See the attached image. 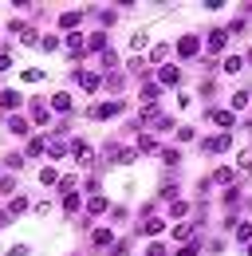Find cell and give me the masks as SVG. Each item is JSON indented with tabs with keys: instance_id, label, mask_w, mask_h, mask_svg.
Masks as SVG:
<instances>
[{
	"instance_id": "26",
	"label": "cell",
	"mask_w": 252,
	"mask_h": 256,
	"mask_svg": "<svg viewBox=\"0 0 252 256\" xmlns=\"http://www.w3.org/2000/svg\"><path fill=\"white\" fill-rule=\"evenodd\" d=\"M48 150H52V158H63V150H67V142H60V138H52V142H48Z\"/></svg>"
},
{
	"instance_id": "38",
	"label": "cell",
	"mask_w": 252,
	"mask_h": 256,
	"mask_svg": "<svg viewBox=\"0 0 252 256\" xmlns=\"http://www.w3.org/2000/svg\"><path fill=\"white\" fill-rule=\"evenodd\" d=\"M236 236H240V240L248 244V240H252V224H240V228H236Z\"/></svg>"
},
{
	"instance_id": "29",
	"label": "cell",
	"mask_w": 252,
	"mask_h": 256,
	"mask_svg": "<svg viewBox=\"0 0 252 256\" xmlns=\"http://www.w3.org/2000/svg\"><path fill=\"white\" fill-rule=\"evenodd\" d=\"M197 248H201V244H197V240H189V244H182L174 256H197Z\"/></svg>"
},
{
	"instance_id": "1",
	"label": "cell",
	"mask_w": 252,
	"mask_h": 256,
	"mask_svg": "<svg viewBox=\"0 0 252 256\" xmlns=\"http://www.w3.org/2000/svg\"><path fill=\"white\" fill-rule=\"evenodd\" d=\"M122 110H126V102L114 98V102H98V106H91L87 114H91V118H114V114H122Z\"/></svg>"
},
{
	"instance_id": "16",
	"label": "cell",
	"mask_w": 252,
	"mask_h": 256,
	"mask_svg": "<svg viewBox=\"0 0 252 256\" xmlns=\"http://www.w3.org/2000/svg\"><path fill=\"white\" fill-rule=\"evenodd\" d=\"M40 182H44V186H56V182H60V170H56V166H44V170H40Z\"/></svg>"
},
{
	"instance_id": "31",
	"label": "cell",
	"mask_w": 252,
	"mask_h": 256,
	"mask_svg": "<svg viewBox=\"0 0 252 256\" xmlns=\"http://www.w3.org/2000/svg\"><path fill=\"white\" fill-rule=\"evenodd\" d=\"M170 213H174V217H186L189 205H186V201H174V205H170Z\"/></svg>"
},
{
	"instance_id": "41",
	"label": "cell",
	"mask_w": 252,
	"mask_h": 256,
	"mask_svg": "<svg viewBox=\"0 0 252 256\" xmlns=\"http://www.w3.org/2000/svg\"><path fill=\"white\" fill-rule=\"evenodd\" d=\"M8 67H12V56H8V52H0V71H8Z\"/></svg>"
},
{
	"instance_id": "42",
	"label": "cell",
	"mask_w": 252,
	"mask_h": 256,
	"mask_svg": "<svg viewBox=\"0 0 252 256\" xmlns=\"http://www.w3.org/2000/svg\"><path fill=\"white\" fill-rule=\"evenodd\" d=\"M146 256H166V248H162V244L154 240V244H150V252H146Z\"/></svg>"
},
{
	"instance_id": "45",
	"label": "cell",
	"mask_w": 252,
	"mask_h": 256,
	"mask_svg": "<svg viewBox=\"0 0 252 256\" xmlns=\"http://www.w3.org/2000/svg\"><path fill=\"white\" fill-rule=\"evenodd\" d=\"M248 256H252V240H248Z\"/></svg>"
},
{
	"instance_id": "19",
	"label": "cell",
	"mask_w": 252,
	"mask_h": 256,
	"mask_svg": "<svg viewBox=\"0 0 252 256\" xmlns=\"http://www.w3.org/2000/svg\"><path fill=\"white\" fill-rule=\"evenodd\" d=\"M32 122H40V126L48 122V106L44 102H32Z\"/></svg>"
},
{
	"instance_id": "20",
	"label": "cell",
	"mask_w": 252,
	"mask_h": 256,
	"mask_svg": "<svg viewBox=\"0 0 252 256\" xmlns=\"http://www.w3.org/2000/svg\"><path fill=\"white\" fill-rule=\"evenodd\" d=\"M142 98L154 106V98H162V87H158V83H146V87H142Z\"/></svg>"
},
{
	"instance_id": "10",
	"label": "cell",
	"mask_w": 252,
	"mask_h": 256,
	"mask_svg": "<svg viewBox=\"0 0 252 256\" xmlns=\"http://www.w3.org/2000/svg\"><path fill=\"white\" fill-rule=\"evenodd\" d=\"M63 44H67V52H71V56H79V52H83V48H87V44H83V36H79V32L63 36Z\"/></svg>"
},
{
	"instance_id": "12",
	"label": "cell",
	"mask_w": 252,
	"mask_h": 256,
	"mask_svg": "<svg viewBox=\"0 0 252 256\" xmlns=\"http://www.w3.org/2000/svg\"><path fill=\"white\" fill-rule=\"evenodd\" d=\"M0 106L4 110H16L20 106V91H0Z\"/></svg>"
},
{
	"instance_id": "14",
	"label": "cell",
	"mask_w": 252,
	"mask_h": 256,
	"mask_svg": "<svg viewBox=\"0 0 252 256\" xmlns=\"http://www.w3.org/2000/svg\"><path fill=\"white\" fill-rule=\"evenodd\" d=\"M52 110H63V114H67V110H71V95H67V91L52 95Z\"/></svg>"
},
{
	"instance_id": "2",
	"label": "cell",
	"mask_w": 252,
	"mask_h": 256,
	"mask_svg": "<svg viewBox=\"0 0 252 256\" xmlns=\"http://www.w3.org/2000/svg\"><path fill=\"white\" fill-rule=\"evenodd\" d=\"M209 122H213V126H220V134H224V130L232 126L236 118H232V110H220V106H213V110H209Z\"/></svg>"
},
{
	"instance_id": "4",
	"label": "cell",
	"mask_w": 252,
	"mask_h": 256,
	"mask_svg": "<svg viewBox=\"0 0 252 256\" xmlns=\"http://www.w3.org/2000/svg\"><path fill=\"white\" fill-rule=\"evenodd\" d=\"M75 79H79L87 91H98V87H102V75H94V71H79V67H75Z\"/></svg>"
},
{
	"instance_id": "8",
	"label": "cell",
	"mask_w": 252,
	"mask_h": 256,
	"mask_svg": "<svg viewBox=\"0 0 252 256\" xmlns=\"http://www.w3.org/2000/svg\"><path fill=\"white\" fill-rule=\"evenodd\" d=\"M162 146H158V134H142L138 138V154H158Z\"/></svg>"
},
{
	"instance_id": "24",
	"label": "cell",
	"mask_w": 252,
	"mask_h": 256,
	"mask_svg": "<svg viewBox=\"0 0 252 256\" xmlns=\"http://www.w3.org/2000/svg\"><path fill=\"white\" fill-rule=\"evenodd\" d=\"M248 102H252V95H248V91H236V95H232V106H236V110H244Z\"/></svg>"
},
{
	"instance_id": "6",
	"label": "cell",
	"mask_w": 252,
	"mask_h": 256,
	"mask_svg": "<svg viewBox=\"0 0 252 256\" xmlns=\"http://www.w3.org/2000/svg\"><path fill=\"white\" fill-rule=\"evenodd\" d=\"M178 79H182V71H178V67H162V71H158V87H174Z\"/></svg>"
},
{
	"instance_id": "40",
	"label": "cell",
	"mask_w": 252,
	"mask_h": 256,
	"mask_svg": "<svg viewBox=\"0 0 252 256\" xmlns=\"http://www.w3.org/2000/svg\"><path fill=\"white\" fill-rule=\"evenodd\" d=\"M240 170H252V150H244V154H240Z\"/></svg>"
},
{
	"instance_id": "25",
	"label": "cell",
	"mask_w": 252,
	"mask_h": 256,
	"mask_svg": "<svg viewBox=\"0 0 252 256\" xmlns=\"http://www.w3.org/2000/svg\"><path fill=\"white\" fill-rule=\"evenodd\" d=\"M79 20H83V12H63V28H75V24H79Z\"/></svg>"
},
{
	"instance_id": "32",
	"label": "cell",
	"mask_w": 252,
	"mask_h": 256,
	"mask_svg": "<svg viewBox=\"0 0 252 256\" xmlns=\"http://www.w3.org/2000/svg\"><path fill=\"white\" fill-rule=\"evenodd\" d=\"M40 79H44V71H40V67H32V71H24V83H40Z\"/></svg>"
},
{
	"instance_id": "44",
	"label": "cell",
	"mask_w": 252,
	"mask_h": 256,
	"mask_svg": "<svg viewBox=\"0 0 252 256\" xmlns=\"http://www.w3.org/2000/svg\"><path fill=\"white\" fill-rule=\"evenodd\" d=\"M8 221H12V217H8V213H0V228H4V224H8Z\"/></svg>"
},
{
	"instance_id": "34",
	"label": "cell",
	"mask_w": 252,
	"mask_h": 256,
	"mask_svg": "<svg viewBox=\"0 0 252 256\" xmlns=\"http://www.w3.org/2000/svg\"><path fill=\"white\" fill-rule=\"evenodd\" d=\"M162 166H178V150H162Z\"/></svg>"
},
{
	"instance_id": "23",
	"label": "cell",
	"mask_w": 252,
	"mask_h": 256,
	"mask_svg": "<svg viewBox=\"0 0 252 256\" xmlns=\"http://www.w3.org/2000/svg\"><path fill=\"white\" fill-rule=\"evenodd\" d=\"M174 236H178V240H193V224H178V228H174Z\"/></svg>"
},
{
	"instance_id": "17",
	"label": "cell",
	"mask_w": 252,
	"mask_h": 256,
	"mask_svg": "<svg viewBox=\"0 0 252 256\" xmlns=\"http://www.w3.org/2000/svg\"><path fill=\"white\" fill-rule=\"evenodd\" d=\"M24 209H28V197H12L8 201V217H20Z\"/></svg>"
},
{
	"instance_id": "7",
	"label": "cell",
	"mask_w": 252,
	"mask_h": 256,
	"mask_svg": "<svg viewBox=\"0 0 252 256\" xmlns=\"http://www.w3.org/2000/svg\"><path fill=\"white\" fill-rule=\"evenodd\" d=\"M162 228H166V221H162V217H146V221L138 224V232H146V236H158Z\"/></svg>"
},
{
	"instance_id": "5",
	"label": "cell",
	"mask_w": 252,
	"mask_h": 256,
	"mask_svg": "<svg viewBox=\"0 0 252 256\" xmlns=\"http://www.w3.org/2000/svg\"><path fill=\"white\" fill-rule=\"evenodd\" d=\"M228 146H232V138H228V134H213V138L205 142V150H209V154H224Z\"/></svg>"
},
{
	"instance_id": "22",
	"label": "cell",
	"mask_w": 252,
	"mask_h": 256,
	"mask_svg": "<svg viewBox=\"0 0 252 256\" xmlns=\"http://www.w3.org/2000/svg\"><path fill=\"white\" fill-rule=\"evenodd\" d=\"M224 71H228V75H236V71H244V60H236V56H228V60H224Z\"/></svg>"
},
{
	"instance_id": "33",
	"label": "cell",
	"mask_w": 252,
	"mask_h": 256,
	"mask_svg": "<svg viewBox=\"0 0 252 256\" xmlns=\"http://www.w3.org/2000/svg\"><path fill=\"white\" fill-rule=\"evenodd\" d=\"M36 154H44V142H40V138H32V142H28V158H36Z\"/></svg>"
},
{
	"instance_id": "30",
	"label": "cell",
	"mask_w": 252,
	"mask_h": 256,
	"mask_svg": "<svg viewBox=\"0 0 252 256\" xmlns=\"http://www.w3.org/2000/svg\"><path fill=\"white\" fill-rule=\"evenodd\" d=\"M40 48H44V52H56V48H60V40H56V36H44V40H40Z\"/></svg>"
},
{
	"instance_id": "39",
	"label": "cell",
	"mask_w": 252,
	"mask_h": 256,
	"mask_svg": "<svg viewBox=\"0 0 252 256\" xmlns=\"http://www.w3.org/2000/svg\"><path fill=\"white\" fill-rule=\"evenodd\" d=\"M16 190V182H12V178H0V193H12Z\"/></svg>"
},
{
	"instance_id": "28",
	"label": "cell",
	"mask_w": 252,
	"mask_h": 256,
	"mask_svg": "<svg viewBox=\"0 0 252 256\" xmlns=\"http://www.w3.org/2000/svg\"><path fill=\"white\" fill-rule=\"evenodd\" d=\"M110 252H114V256H126V252H130V236H126V240H114V244H110Z\"/></svg>"
},
{
	"instance_id": "37",
	"label": "cell",
	"mask_w": 252,
	"mask_h": 256,
	"mask_svg": "<svg viewBox=\"0 0 252 256\" xmlns=\"http://www.w3.org/2000/svg\"><path fill=\"white\" fill-rule=\"evenodd\" d=\"M213 182H217V186H220V182H232V170H217V174H213Z\"/></svg>"
},
{
	"instance_id": "36",
	"label": "cell",
	"mask_w": 252,
	"mask_h": 256,
	"mask_svg": "<svg viewBox=\"0 0 252 256\" xmlns=\"http://www.w3.org/2000/svg\"><path fill=\"white\" fill-rule=\"evenodd\" d=\"M150 56H154V64H158V60H166V56H170V48H166V44H158V48L150 52Z\"/></svg>"
},
{
	"instance_id": "3",
	"label": "cell",
	"mask_w": 252,
	"mask_h": 256,
	"mask_svg": "<svg viewBox=\"0 0 252 256\" xmlns=\"http://www.w3.org/2000/svg\"><path fill=\"white\" fill-rule=\"evenodd\" d=\"M71 154H75L79 166H91V162H94V150L87 146V142H71Z\"/></svg>"
},
{
	"instance_id": "15",
	"label": "cell",
	"mask_w": 252,
	"mask_h": 256,
	"mask_svg": "<svg viewBox=\"0 0 252 256\" xmlns=\"http://www.w3.org/2000/svg\"><path fill=\"white\" fill-rule=\"evenodd\" d=\"M197 48H201V44H197L193 36H186V40H178V52H182V56H197Z\"/></svg>"
},
{
	"instance_id": "27",
	"label": "cell",
	"mask_w": 252,
	"mask_h": 256,
	"mask_svg": "<svg viewBox=\"0 0 252 256\" xmlns=\"http://www.w3.org/2000/svg\"><path fill=\"white\" fill-rule=\"evenodd\" d=\"M8 130H12V134H28V122H24V118H8Z\"/></svg>"
},
{
	"instance_id": "21",
	"label": "cell",
	"mask_w": 252,
	"mask_h": 256,
	"mask_svg": "<svg viewBox=\"0 0 252 256\" xmlns=\"http://www.w3.org/2000/svg\"><path fill=\"white\" fill-rule=\"evenodd\" d=\"M91 236H94V244H114V236H110V228H94Z\"/></svg>"
},
{
	"instance_id": "9",
	"label": "cell",
	"mask_w": 252,
	"mask_h": 256,
	"mask_svg": "<svg viewBox=\"0 0 252 256\" xmlns=\"http://www.w3.org/2000/svg\"><path fill=\"white\" fill-rule=\"evenodd\" d=\"M224 44H228V32H224V28L209 32V52H224Z\"/></svg>"
},
{
	"instance_id": "11",
	"label": "cell",
	"mask_w": 252,
	"mask_h": 256,
	"mask_svg": "<svg viewBox=\"0 0 252 256\" xmlns=\"http://www.w3.org/2000/svg\"><path fill=\"white\" fill-rule=\"evenodd\" d=\"M87 209H91V213H106V209H110V201H106L102 193H94V197H87Z\"/></svg>"
},
{
	"instance_id": "13",
	"label": "cell",
	"mask_w": 252,
	"mask_h": 256,
	"mask_svg": "<svg viewBox=\"0 0 252 256\" xmlns=\"http://www.w3.org/2000/svg\"><path fill=\"white\" fill-rule=\"evenodd\" d=\"M83 44H87V52H106V36H102V32H94V36H87V40H83Z\"/></svg>"
},
{
	"instance_id": "43",
	"label": "cell",
	"mask_w": 252,
	"mask_h": 256,
	"mask_svg": "<svg viewBox=\"0 0 252 256\" xmlns=\"http://www.w3.org/2000/svg\"><path fill=\"white\" fill-rule=\"evenodd\" d=\"M8 256H28V244H16V248H12Z\"/></svg>"
},
{
	"instance_id": "35",
	"label": "cell",
	"mask_w": 252,
	"mask_h": 256,
	"mask_svg": "<svg viewBox=\"0 0 252 256\" xmlns=\"http://www.w3.org/2000/svg\"><path fill=\"white\" fill-rule=\"evenodd\" d=\"M4 166H8V170H20V166H24V158H20V154H8V158H4Z\"/></svg>"
},
{
	"instance_id": "18",
	"label": "cell",
	"mask_w": 252,
	"mask_h": 256,
	"mask_svg": "<svg viewBox=\"0 0 252 256\" xmlns=\"http://www.w3.org/2000/svg\"><path fill=\"white\" fill-rule=\"evenodd\" d=\"M158 197H162V201H170V205H174V201H178V186H174V182H166V186H162V190H158Z\"/></svg>"
}]
</instances>
